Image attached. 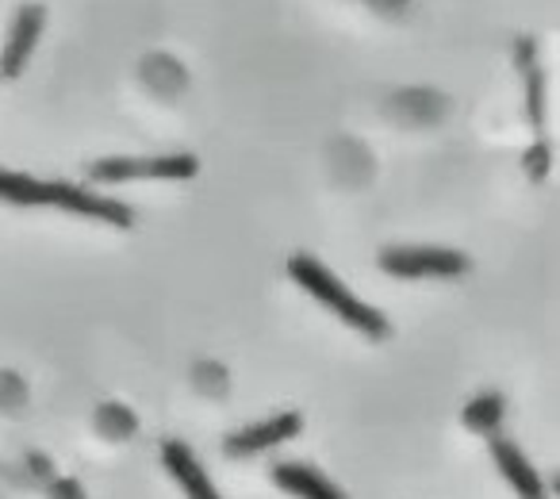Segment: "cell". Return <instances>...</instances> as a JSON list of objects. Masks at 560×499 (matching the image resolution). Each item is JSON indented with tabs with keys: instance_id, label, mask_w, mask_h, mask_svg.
Masks as SVG:
<instances>
[{
	"instance_id": "obj_1",
	"label": "cell",
	"mask_w": 560,
	"mask_h": 499,
	"mask_svg": "<svg viewBox=\"0 0 560 499\" xmlns=\"http://www.w3.org/2000/svg\"><path fill=\"white\" fill-rule=\"evenodd\" d=\"M0 200L9 204H47V208H66L78 211V216L101 219V223L112 227H131L135 211L119 200H108V196L85 193L78 185H66V181H39L27 177V173H12L0 170Z\"/></svg>"
},
{
	"instance_id": "obj_2",
	"label": "cell",
	"mask_w": 560,
	"mask_h": 499,
	"mask_svg": "<svg viewBox=\"0 0 560 499\" xmlns=\"http://www.w3.org/2000/svg\"><path fill=\"white\" fill-rule=\"evenodd\" d=\"M289 274H292V281H296L300 289L312 292L319 304H327L330 312H335L342 323H350L353 330H361V335H369V338H388L392 335L388 320H384L376 307H369L365 300L353 297V292L346 289V285L338 281V277L330 274L319 258H312V254H292Z\"/></svg>"
},
{
	"instance_id": "obj_3",
	"label": "cell",
	"mask_w": 560,
	"mask_h": 499,
	"mask_svg": "<svg viewBox=\"0 0 560 499\" xmlns=\"http://www.w3.org/2000/svg\"><path fill=\"white\" fill-rule=\"evenodd\" d=\"M200 170L192 154H165V158H101L89 165V181L96 185H116V181H142V177H162L180 181L192 177Z\"/></svg>"
},
{
	"instance_id": "obj_4",
	"label": "cell",
	"mask_w": 560,
	"mask_h": 499,
	"mask_svg": "<svg viewBox=\"0 0 560 499\" xmlns=\"http://www.w3.org/2000/svg\"><path fill=\"white\" fill-rule=\"evenodd\" d=\"M472 266L468 254L445 246H388L381 250V269L392 277H457Z\"/></svg>"
},
{
	"instance_id": "obj_5",
	"label": "cell",
	"mask_w": 560,
	"mask_h": 499,
	"mask_svg": "<svg viewBox=\"0 0 560 499\" xmlns=\"http://www.w3.org/2000/svg\"><path fill=\"white\" fill-rule=\"evenodd\" d=\"M304 419L296 411H280L265 422H254V427H242L234 430L231 438L223 442L226 457H254V453H265V450H277L280 442H289V438L300 434Z\"/></svg>"
},
{
	"instance_id": "obj_6",
	"label": "cell",
	"mask_w": 560,
	"mask_h": 499,
	"mask_svg": "<svg viewBox=\"0 0 560 499\" xmlns=\"http://www.w3.org/2000/svg\"><path fill=\"white\" fill-rule=\"evenodd\" d=\"M43 24H47V9H43V4H24V9L16 12L9 43H4V55H0V78H20L24 62L32 58L35 43H39Z\"/></svg>"
},
{
	"instance_id": "obj_7",
	"label": "cell",
	"mask_w": 560,
	"mask_h": 499,
	"mask_svg": "<svg viewBox=\"0 0 560 499\" xmlns=\"http://www.w3.org/2000/svg\"><path fill=\"white\" fill-rule=\"evenodd\" d=\"M491 457H495V465L503 468V476H506V484L514 488V496H518V499H545L541 476L534 473L529 457L511 442V438L491 434Z\"/></svg>"
},
{
	"instance_id": "obj_8",
	"label": "cell",
	"mask_w": 560,
	"mask_h": 499,
	"mask_svg": "<svg viewBox=\"0 0 560 499\" xmlns=\"http://www.w3.org/2000/svg\"><path fill=\"white\" fill-rule=\"evenodd\" d=\"M162 461H165V468H170L173 480L180 484L185 499H219L215 484L208 480L203 465L196 461V453L188 450L185 442H165V445H162Z\"/></svg>"
},
{
	"instance_id": "obj_9",
	"label": "cell",
	"mask_w": 560,
	"mask_h": 499,
	"mask_svg": "<svg viewBox=\"0 0 560 499\" xmlns=\"http://www.w3.org/2000/svg\"><path fill=\"white\" fill-rule=\"evenodd\" d=\"M272 484L292 491L296 499H346L342 488H335L319 468L300 465V461H280V465H272Z\"/></svg>"
},
{
	"instance_id": "obj_10",
	"label": "cell",
	"mask_w": 560,
	"mask_h": 499,
	"mask_svg": "<svg viewBox=\"0 0 560 499\" xmlns=\"http://www.w3.org/2000/svg\"><path fill=\"white\" fill-rule=\"evenodd\" d=\"M518 73H522V85H526L529 124L541 127L545 124V78H541V66H537L534 39H522L518 43Z\"/></svg>"
},
{
	"instance_id": "obj_11",
	"label": "cell",
	"mask_w": 560,
	"mask_h": 499,
	"mask_svg": "<svg viewBox=\"0 0 560 499\" xmlns=\"http://www.w3.org/2000/svg\"><path fill=\"white\" fill-rule=\"evenodd\" d=\"M499 415H503V399H499V396H480V399H476V404L465 411V422H468V427L488 430V434H491V427L499 422Z\"/></svg>"
},
{
	"instance_id": "obj_12",
	"label": "cell",
	"mask_w": 560,
	"mask_h": 499,
	"mask_svg": "<svg viewBox=\"0 0 560 499\" xmlns=\"http://www.w3.org/2000/svg\"><path fill=\"white\" fill-rule=\"evenodd\" d=\"M545 158H549V147H545V142H537V147L526 154V165L534 177H545Z\"/></svg>"
}]
</instances>
